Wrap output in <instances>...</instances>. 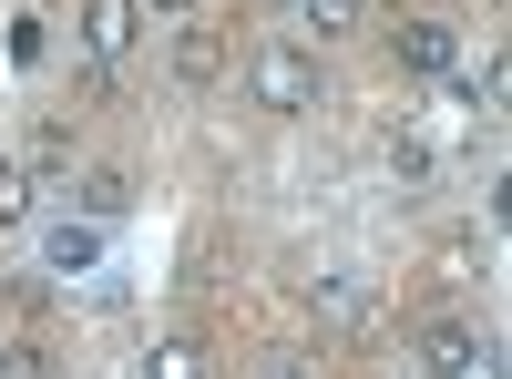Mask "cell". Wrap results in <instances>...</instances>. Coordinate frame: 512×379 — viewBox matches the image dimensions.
Returning <instances> with one entry per match:
<instances>
[{"mask_svg":"<svg viewBox=\"0 0 512 379\" xmlns=\"http://www.w3.org/2000/svg\"><path fill=\"white\" fill-rule=\"evenodd\" d=\"M256 379H318L308 359H267V369H256Z\"/></svg>","mask_w":512,"mask_h":379,"instance_id":"15","label":"cell"},{"mask_svg":"<svg viewBox=\"0 0 512 379\" xmlns=\"http://www.w3.org/2000/svg\"><path fill=\"white\" fill-rule=\"evenodd\" d=\"M41 267H52V277H93L103 267V226L93 216H62L52 236H41Z\"/></svg>","mask_w":512,"mask_h":379,"instance_id":"4","label":"cell"},{"mask_svg":"<svg viewBox=\"0 0 512 379\" xmlns=\"http://www.w3.org/2000/svg\"><path fill=\"white\" fill-rule=\"evenodd\" d=\"M134 41H144V11H134V0H82V52H93V72H113Z\"/></svg>","mask_w":512,"mask_h":379,"instance_id":"2","label":"cell"},{"mask_svg":"<svg viewBox=\"0 0 512 379\" xmlns=\"http://www.w3.org/2000/svg\"><path fill=\"white\" fill-rule=\"evenodd\" d=\"M0 379H62V369H52L41 339H11V349H0Z\"/></svg>","mask_w":512,"mask_h":379,"instance_id":"10","label":"cell"},{"mask_svg":"<svg viewBox=\"0 0 512 379\" xmlns=\"http://www.w3.org/2000/svg\"><path fill=\"white\" fill-rule=\"evenodd\" d=\"M246 93L267 113H318V62L297 52V41H256L246 52Z\"/></svg>","mask_w":512,"mask_h":379,"instance_id":"1","label":"cell"},{"mask_svg":"<svg viewBox=\"0 0 512 379\" xmlns=\"http://www.w3.org/2000/svg\"><path fill=\"white\" fill-rule=\"evenodd\" d=\"M175 82H195V93H205V82H226V41H216V31H175Z\"/></svg>","mask_w":512,"mask_h":379,"instance_id":"7","label":"cell"},{"mask_svg":"<svg viewBox=\"0 0 512 379\" xmlns=\"http://www.w3.org/2000/svg\"><path fill=\"white\" fill-rule=\"evenodd\" d=\"M359 11H369V0H297L308 31H359Z\"/></svg>","mask_w":512,"mask_h":379,"instance_id":"11","label":"cell"},{"mask_svg":"<svg viewBox=\"0 0 512 379\" xmlns=\"http://www.w3.org/2000/svg\"><path fill=\"white\" fill-rule=\"evenodd\" d=\"M134 11H185V0H134Z\"/></svg>","mask_w":512,"mask_h":379,"instance_id":"16","label":"cell"},{"mask_svg":"<svg viewBox=\"0 0 512 379\" xmlns=\"http://www.w3.org/2000/svg\"><path fill=\"white\" fill-rule=\"evenodd\" d=\"M390 175L420 185V175H431V144H420V134H390Z\"/></svg>","mask_w":512,"mask_h":379,"instance_id":"14","label":"cell"},{"mask_svg":"<svg viewBox=\"0 0 512 379\" xmlns=\"http://www.w3.org/2000/svg\"><path fill=\"white\" fill-rule=\"evenodd\" d=\"M11 226H31V164L0 154V236H11Z\"/></svg>","mask_w":512,"mask_h":379,"instance_id":"9","label":"cell"},{"mask_svg":"<svg viewBox=\"0 0 512 379\" xmlns=\"http://www.w3.org/2000/svg\"><path fill=\"white\" fill-rule=\"evenodd\" d=\"M31 164H41V175H62V164H72V123H41V134H31Z\"/></svg>","mask_w":512,"mask_h":379,"instance_id":"12","label":"cell"},{"mask_svg":"<svg viewBox=\"0 0 512 379\" xmlns=\"http://www.w3.org/2000/svg\"><path fill=\"white\" fill-rule=\"evenodd\" d=\"M144 379H205V339H154L144 349Z\"/></svg>","mask_w":512,"mask_h":379,"instance_id":"8","label":"cell"},{"mask_svg":"<svg viewBox=\"0 0 512 379\" xmlns=\"http://www.w3.org/2000/svg\"><path fill=\"white\" fill-rule=\"evenodd\" d=\"M390 52H400V72H431V82H441V72H461V31L420 11V21H400V31H390Z\"/></svg>","mask_w":512,"mask_h":379,"instance_id":"3","label":"cell"},{"mask_svg":"<svg viewBox=\"0 0 512 379\" xmlns=\"http://www.w3.org/2000/svg\"><path fill=\"white\" fill-rule=\"evenodd\" d=\"M420 369H431V379H472L482 369V339L461 318H431V328H420Z\"/></svg>","mask_w":512,"mask_h":379,"instance_id":"5","label":"cell"},{"mask_svg":"<svg viewBox=\"0 0 512 379\" xmlns=\"http://www.w3.org/2000/svg\"><path fill=\"white\" fill-rule=\"evenodd\" d=\"M41 52H52V21H31V11H21V21H11V62H21V72H31V62H41Z\"/></svg>","mask_w":512,"mask_h":379,"instance_id":"13","label":"cell"},{"mask_svg":"<svg viewBox=\"0 0 512 379\" xmlns=\"http://www.w3.org/2000/svg\"><path fill=\"white\" fill-rule=\"evenodd\" d=\"M82 216L123 226V216H134V175H123V164H93V175H82Z\"/></svg>","mask_w":512,"mask_h":379,"instance_id":"6","label":"cell"}]
</instances>
